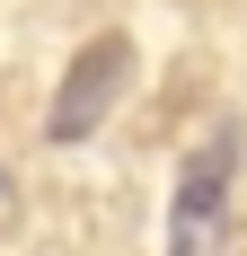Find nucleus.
Wrapping results in <instances>:
<instances>
[{"mask_svg":"<svg viewBox=\"0 0 247 256\" xmlns=\"http://www.w3.org/2000/svg\"><path fill=\"white\" fill-rule=\"evenodd\" d=\"M124 80H132V36L106 26L98 44L71 53V71H62V88H53V106H44V132H53V142H88V132L115 115Z\"/></svg>","mask_w":247,"mask_h":256,"instance_id":"f257e3e1","label":"nucleus"},{"mask_svg":"<svg viewBox=\"0 0 247 256\" xmlns=\"http://www.w3.org/2000/svg\"><path fill=\"white\" fill-rule=\"evenodd\" d=\"M230 168H238V132H212L186 177H176V204H168V256H203L212 230H221V204H230Z\"/></svg>","mask_w":247,"mask_h":256,"instance_id":"f03ea898","label":"nucleus"}]
</instances>
